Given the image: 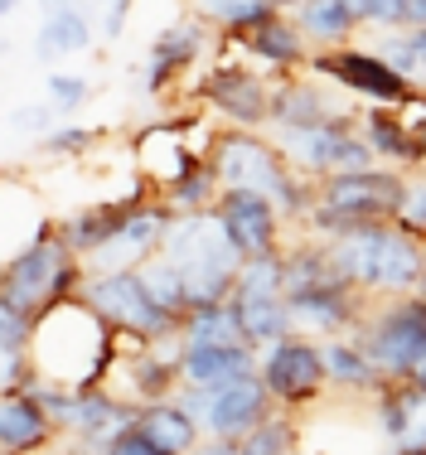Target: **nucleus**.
Returning <instances> with one entry per match:
<instances>
[{"label":"nucleus","mask_w":426,"mask_h":455,"mask_svg":"<svg viewBox=\"0 0 426 455\" xmlns=\"http://www.w3.org/2000/svg\"><path fill=\"white\" fill-rule=\"evenodd\" d=\"M25 354L35 363L39 383L92 393V387H107V373L117 363V330L83 296H68L35 315Z\"/></svg>","instance_id":"1"},{"label":"nucleus","mask_w":426,"mask_h":455,"mask_svg":"<svg viewBox=\"0 0 426 455\" xmlns=\"http://www.w3.org/2000/svg\"><path fill=\"white\" fill-rule=\"evenodd\" d=\"M213 175L223 189H257L281 209L286 223H305V213L315 209V180H305L291 170V160L281 156V146L267 132H247V126H223L209 140Z\"/></svg>","instance_id":"2"},{"label":"nucleus","mask_w":426,"mask_h":455,"mask_svg":"<svg viewBox=\"0 0 426 455\" xmlns=\"http://www.w3.org/2000/svg\"><path fill=\"white\" fill-rule=\"evenodd\" d=\"M402 199H407V175L388 165L325 175L315 180V209L305 213L301 233L334 243L364 223H392L402 213Z\"/></svg>","instance_id":"3"},{"label":"nucleus","mask_w":426,"mask_h":455,"mask_svg":"<svg viewBox=\"0 0 426 455\" xmlns=\"http://www.w3.org/2000/svg\"><path fill=\"white\" fill-rule=\"evenodd\" d=\"M160 257L170 267H180L184 291H189V310L194 306H218L233 296L237 267L243 252L233 247V237L223 233L213 209L204 213H170L165 237H160Z\"/></svg>","instance_id":"4"},{"label":"nucleus","mask_w":426,"mask_h":455,"mask_svg":"<svg viewBox=\"0 0 426 455\" xmlns=\"http://www.w3.org/2000/svg\"><path fill=\"white\" fill-rule=\"evenodd\" d=\"M83 281H87V267H83V257L63 243L59 223H39L35 237L0 267V296L15 300L29 315H39L53 300L78 296Z\"/></svg>","instance_id":"5"},{"label":"nucleus","mask_w":426,"mask_h":455,"mask_svg":"<svg viewBox=\"0 0 426 455\" xmlns=\"http://www.w3.org/2000/svg\"><path fill=\"white\" fill-rule=\"evenodd\" d=\"M354 339L383 378H412L426 359V291L368 300L364 320L354 324Z\"/></svg>","instance_id":"6"},{"label":"nucleus","mask_w":426,"mask_h":455,"mask_svg":"<svg viewBox=\"0 0 426 455\" xmlns=\"http://www.w3.org/2000/svg\"><path fill=\"white\" fill-rule=\"evenodd\" d=\"M271 140L281 146V156L291 160V170L305 180H325V175H344V170H374L378 156L358 132V112L330 116L315 126H296V132H271Z\"/></svg>","instance_id":"7"},{"label":"nucleus","mask_w":426,"mask_h":455,"mask_svg":"<svg viewBox=\"0 0 426 455\" xmlns=\"http://www.w3.org/2000/svg\"><path fill=\"white\" fill-rule=\"evenodd\" d=\"M257 378H261V387H267V397L277 411L301 417V411L320 407L325 387H330L320 339H310V334H286V339L267 344V349L257 354Z\"/></svg>","instance_id":"8"},{"label":"nucleus","mask_w":426,"mask_h":455,"mask_svg":"<svg viewBox=\"0 0 426 455\" xmlns=\"http://www.w3.org/2000/svg\"><path fill=\"white\" fill-rule=\"evenodd\" d=\"M305 68L320 73L325 83H334L344 97L364 107H402L412 102L422 88H412L402 73H392L368 44H344V49H310Z\"/></svg>","instance_id":"9"},{"label":"nucleus","mask_w":426,"mask_h":455,"mask_svg":"<svg viewBox=\"0 0 426 455\" xmlns=\"http://www.w3.org/2000/svg\"><path fill=\"white\" fill-rule=\"evenodd\" d=\"M78 296L112 324L117 334H131V339H160V334L180 330V324L156 306V296L146 291L141 272H87Z\"/></svg>","instance_id":"10"},{"label":"nucleus","mask_w":426,"mask_h":455,"mask_svg":"<svg viewBox=\"0 0 426 455\" xmlns=\"http://www.w3.org/2000/svg\"><path fill=\"white\" fill-rule=\"evenodd\" d=\"M174 403L189 411L194 421H199L204 436H228V441H243L253 427L271 417V397L267 387H261V378H237V383L228 387H174Z\"/></svg>","instance_id":"11"},{"label":"nucleus","mask_w":426,"mask_h":455,"mask_svg":"<svg viewBox=\"0 0 426 455\" xmlns=\"http://www.w3.org/2000/svg\"><path fill=\"white\" fill-rule=\"evenodd\" d=\"M199 102L209 107V112L228 116L233 126L261 132V126H267V112H271V78H261L253 63H243V59H223L204 73Z\"/></svg>","instance_id":"12"},{"label":"nucleus","mask_w":426,"mask_h":455,"mask_svg":"<svg viewBox=\"0 0 426 455\" xmlns=\"http://www.w3.org/2000/svg\"><path fill=\"white\" fill-rule=\"evenodd\" d=\"M218 223H223V233L233 237V247L243 257H271L281 252V237H286V219H281V209L267 199V194L257 189H223L213 204Z\"/></svg>","instance_id":"13"},{"label":"nucleus","mask_w":426,"mask_h":455,"mask_svg":"<svg viewBox=\"0 0 426 455\" xmlns=\"http://www.w3.org/2000/svg\"><path fill=\"white\" fill-rule=\"evenodd\" d=\"M131 156H136V180L150 184L156 194H165L170 184H180L199 165L204 150H199V140H189V126L156 122V126L131 136Z\"/></svg>","instance_id":"14"},{"label":"nucleus","mask_w":426,"mask_h":455,"mask_svg":"<svg viewBox=\"0 0 426 455\" xmlns=\"http://www.w3.org/2000/svg\"><path fill=\"white\" fill-rule=\"evenodd\" d=\"M213 29L204 25L199 15H180L170 29H160L146 49V63H141V83H146V97H165L194 63L204 59Z\"/></svg>","instance_id":"15"},{"label":"nucleus","mask_w":426,"mask_h":455,"mask_svg":"<svg viewBox=\"0 0 426 455\" xmlns=\"http://www.w3.org/2000/svg\"><path fill=\"white\" fill-rule=\"evenodd\" d=\"M344 112H358V107L340 102V97L325 88L320 73L296 68V73H281V78H271V112H267V126H271V132H296V126L330 122V116H344Z\"/></svg>","instance_id":"16"},{"label":"nucleus","mask_w":426,"mask_h":455,"mask_svg":"<svg viewBox=\"0 0 426 455\" xmlns=\"http://www.w3.org/2000/svg\"><path fill=\"white\" fill-rule=\"evenodd\" d=\"M165 223H170V209H165V199L156 194V199L141 204V209L122 223V233H117L112 243H102L97 252H87L83 267L87 272H136L141 262H150V257L160 252Z\"/></svg>","instance_id":"17"},{"label":"nucleus","mask_w":426,"mask_h":455,"mask_svg":"<svg viewBox=\"0 0 426 455\" xmlns=\"http://www.w3.org/2000/svg\"><path fill=\"white\" fill-rule=\"evenodd\" d=\"M374 427L392 451H426V387L412 378H388L374 393Z\"/></svg>","instance_id":"18"},{"label":"nucleus","mask_w":426,"mask_h":455,"mask_svg":"<svg viewBox=\"0 0 426 455\" xmlns=\"http://www.w3.org/2000/svg\"><path fill=\"white\" fill-rule=\"evenodd\" d=\"M237 53H247L253 63H267L277 73H296L310 59V44H305L301 25L286 15V10H267L257 25H247L243 35H223Z\"/></svg>","instance_id":"19"},{"label":"nucleus","mask_w":426,"mask_h":455,"mask_svg":"<svg viewBox=\"0 0 426 455\" xmlns=\"http://www.w3.org/2000/svg\"><path fill=\"white\" fill-rule=\"evenodd\" d=\"M59 427L35 397V387H5L0 393V455H49Z\"/></svg>","instance_id":"20"},{"label":"nucleus","mask_w":426,"mask_h":455,"mask_svg":"<svg viewBox=\"0 0 426 455\" xmlns=\"http://www.w3.org/2000/svg\"><path fill=\"white\" fill-rule=\"evenodd\" d=\"M291 334H310V339H334V334H354V324L364 320L368 296H358L354 286L334 291H310V296H291Z\"/></svg>","instance_id":"21"},{"label":"nucleus","mask_w":426,"mask_h":455,"mask_svg":"<svg viewBox=\"0 0 426 455\" xmlns=\"http://www.w3.org/2000/svg\"><path fill=\"white\" fill-rule=\"evenodd\" d=\"M150 199H156V189H150V184H136V189L122 194V199L83 204L78 213H68V219L59 223V233H63V243H68L73 252L87 257V252H97L102 243H112V237L122 233V223L141 209V204H150Z\"/></svg>","instance_id":"22"},{"label":"nucleus","mask_w":426,"mask_h":455,"mask_svg":"<svg viewBox=\"0 0 426 455\" xmlns=\"http://www.w3.org/2000/svg\"><path fill=\"white\" fill-rule=\"evenodd\" d=\"M44 20L35 35V59L53 63V59H73V53L92 49V15L78 10L73 0H39Z\"/></svg>","instance_id":"23"},{"label":"nucleus","mask_w":426,"mask_h":455,"mask_svg":"<svg viewBox=\"0 0 426 455\" xmlns=\"http://www.w3.org/2000/svg\"><path fill=\"white\" fill-rule=\"evenodd\" d=\"M257 373V349L253 344H218V349H184L180 359V383L184 387H228L237 378Z\"/></svg>","instance_id":"24"},{"label":"nucleus","mask_w":426,"mask_h":455,"mask_svg":"<svg viewBox=\"0 0 426 455\" xmlns=\"http://www.w3.org/2000/svg\"><path fill=\"white\" fill-rule=\"evenodd\" d=\"M358 132L374 146L378 165L402 170V175H417V150H412V132L402 122L398 107H358Z\"/></svg>","instance_id":"25"},{"label":"nucleus","mask_w":426,"mask_h":455,"mask_svg":"<svg viewBox=\"0 0 426 455\" xmlns=\"http://www.w3.org/2000/svg\"><path fill=\"white\" fill-rule=\"evenodd\" d=\"M228 310H233L243 339L261 354L267 344L286 339L291 334V310H286V296H267V291H233L228 296Z\"/></svg>","instance_id":"26"},{"label":"nucleus","mask_w":426,"mask_h":455,"mask_svg":"<svg viewBox=\"0 0 426 455\" xmlns=\"http://www.w3.org/2000/svg\"><path fill=\"white\" fill-rule=\"evenodd\" d=\"M320 354H325V378H330V387H340V393L374 397L378 387L388 383V378L378 373V363L364 354V344H358L354 334H334V339H320Z\"/></svg>","instance_id":"27"},{"label":"nucleus","mask_w":426,"mask_h":455,"mask_svg":"<svg viewBox=\"0 0 426 455\" xmlns=\"http://www.w3.org/2000/svg\"><path fill=\"white\" fill-rule=\"evenodd\" d=\"M131 427H136L160 455H189V451L204 441L199 421H194L189 411L174 403V397H170V403H146V407H136V421H131Z\"/></svg>","instance_id":"28"},{"label":"nucleus","mask_w":426,"mask_h":455,"mask_svg":"<svg viewBox=\"0 0 426 455\" xmlns=\"http://www.w3.org/2000/svg\"><path fill=\"white\" fill-rule=\"evenodd\" d=\"M291 20L301 25L310 49H344L364 35V25L354 20L349 0H305L301 10H291Z\"/></svg>","instance_id":"29"},{"label":"nucleus","mask_w":426,"mask_h":455,"mask_svg":"<svg viewBox=\"0 0 426 455\" xmlns=\"http://www.w3.org/2000/svg\"><path fill=\"white\" fill-rule=\"evenodd\" d=\"M180 344L184 349H218V344H247V339L237 330L228 300H218V306H194L180 320Z\"/></svg>","instance_id":"30"},{"label":"nucleus","mask_w":426,"mask_h":455,"mask_svg":"<svg viewBox=\"0 0 426 455\" xmlns=\"http://www.w3.org/2000/svg\"><path fill=\"white\" fill-rule=\"evenodd\" d=\"M141 272V281H146V291L156 296V306L165 310V315L180 324L184 315H189V291H184V276H180V267H170L165 257H150V262H141L136 267Z\"/></svg>","instance_id":"31"},{"label":"nucleus","mask_w":426,"mask_h":455,"mask_svg":"<svg viewBox=\"0 0 426 455\" xmlns=\"http://www.w3.org/2000/svg\"><path fill=\"white\" fill-rule=\"evenodd\" d=\"M218 194H223V184H218L213 165H209V160H199V165H194L180 184H170L160 199H165L170 213H204V209H213V204H218Z\"/></svg>","instance_id":"32"},{"label":"nucleus","mask_w":426,"mask_h":455,"mask_svg":"<svg viewBox=\"0 0 426 455\" xmlns=\"http://www.w3.org/2000/svg\"><path fill=\"white\" fill-rule=\"evenodd\" d=\"M271 10V0H194L189 15H199L213 35H243Z\"/></svg>","instance_id":"33"},{"label":"nucleus","mask_w":426,"mask_h":455,"mask_svg":"<svg viewBox=\"0 0 426 455\" xmlns=\"http://www.w3.org/2000/svg\"><path fill=\"white\" fill-rule=\"evenodd\" d=\"M296 436H301L296 417H291V411H271V417L247 431L237 446H243V455H296Z\"/></svg>","instance_id":"34"},{"label":"nucleus","mask_w":426,"mask_h":455,"mask_svg":"<svg viewBox=\"0 0 426 455\" xmlns=\"http://www.w3.org/2000/svg\"><path fill=\"white\" fill-rule=\"evenodd\" d=\"M107 140L102 126H53V132L39 136L44 156H59V160H83L87 150H97Z\"/></svg>","instance_id":"35"},{"label":"nucleus","mask_w":426,"mask_h":455,"mask_svg":"<svg viewBox=\"0 0 426 455\" xmlns=\"http://www.w3.org/2000/svg\"><path fill=\"white\" fill-rule=\"evenodd\" d=\"M87 97H92V83H87L83 73H49V83H44V102H49L59 116L87 107Z\"/></svg>","instance_id":"36"},{"label":"nucleus","mask_w":426,"mask_h":455,"mask_svg":"<svg viewBox=\"0 0 426 455\" xmlns=\"http://www.w3.org/2000/svg\"><path fill=\"white\" fill-rule=\"evenodd\" d=\"M364 44L374 49L392 73H402V78H407L412 88H422V68H417V53H412L407 35H378V39H364Z\"/></svg>","instance_id":"37"},{"label":"nucleus","mask_w":426,"mask_h":455,"mask_svg":"<svg viewBox=\"0 0 426 455\" xmlns=\"http://www.w3.org/2000/svg\"><path fill=\"white\" fill-rule=\"evenodd\" d=\"M392 223L407 228L412 237H422V243H426V170L407 175V199H402V213Z\"/></svg>","instance_id":"38"},{"label":"nucleus","mask_w":426,"mask_h":455,"mask_svg":"<svg viewBox=\"0 0 426 455\" xmlns=\"http://www.w3.org/2000/svg\"><path fill=\"white\" fill-rule=\"evenodd\" d=\"M29 330H35V315H29V310H20L15 300L0 296V349H25Z\"/></svg>","instance_id":"39"},{"label":"nucleus","mask_w":426,"mask_h":455,"mask_svg":"<svg viewBox=\"0 0 426 455\" xmlns=\"http://www.w3.org/2000/svg\"><path fill=\"white\" fill-rule=\"evenodd\" d=\"M35 383H39V373L25 349H0V393L5 387H35Z\"/></svg>","instance_id":"40"},{"label":"nucleus","mask_w":426,"mask_h":455,"mask_svg":"<svg viewBox=\"0 0 426 455\" xmlns=\"http://www.w3.org/2000/svg\"><path fill=\"white\" fill-rule=\"evenodd\" d=\"M10 122L20 126V132H29V136H44V132H53L59 126V112H53L49 102H35V107H15V116Z\"/></svg>","instance_id":"41"},{"label":"nucleus","mask_w":426,"mask_h":455,"mask_svg":"<svg viewBox=\"0 0 426 455\" xmlns=\"http://www.w3.org/2000/svg\"><path fill=\"white\" fill-rule=\"evenodd\" d=\"M102 455H160L156 446H150L146 436H141L136 427H122L117 436H107V446H102Z\"/></svg>","instance_id":"42"},{"label":"nucleus","mask_w":426,"mask_h":455,"mask_svg":"<svg viewBox=\"0 0 426 455\" xmlns=\"http://www.w3.org/2000/svg\"><path fill=\"white\" fill-rule=\"evenodd\" d=\"M131 5H136V0H107V15H102V35L107 39H122V29L131 20Z\"/></svg>","instance_id":"43"},{"label":"nucleus","mask_w":426,"mask_h":455,"mask_svg":"<svg viewBox=\"0 0 426 455\" xmlns=\"http://www.w3.org/2000/svg\"><path fill=\"white\" fill-rule=\"evenodd\" d=\"M189 455H243V446H237V441H228V436H204Z\"/></svg>","instance_id":"44"},{"label":"nucleus","mask_w":426,"mask_h":455,"mask_svg":"<svg viewBox=\"0 0 426 455\" xmlns=\"http://www.w3.org/2000/svg\"><path fill=\"white\" fill-rule=\"evenodd\" d=\"M407 44L417 53V68H422V88H426V25L422 29H407Z\"/></svg>","instance_id":"45"},{"label":"nucleus","mask_w":426,"mask_h":455,"mask_svg":"<svg viewBox=\"0 0 426 455\" xmlns=\"http://www.w3.org/2000/svg\"><path fill=\"white\" fill-rule=\"evenodd\" d=\"M305 5V0H271V10H286V15H291V10H301Z\"/></svg>","instance_id":"46"},{"label":"nucleus","mask_w":426,"mask_h":455,"mask_svg":"<svg viewBox=\"0 0 426 455\" xmlns=\"http://www.w3.org/2000/svg\"><path fill=\"white\" fill-rule=\"evenodd\" d=\"M10 10H20V0H0V20H5Z\"/></svg>","instance_id":"47"},{"label":"nucleus","mask_w":426,"mask_h":455,"mask_svg":"<svg viewBox=\"0 0 426 455\" xmlns=\"http://www.w3.org/2000/svg\"><path fill=\"white\" fill-rule=\"evenodd\" d=\"M412 383H422V387H426V359H422V368H417V373H412Z\"/></svg>","instance_id":"48"},{"label":"nucleus","mask_w":426,"mask_h":455,"mask_svg":"<svg viewBox=\"0 0 426 455\" xmlns=\"http://www.w3.org/2000/svg\"><path fill=\"white\" fill-rule=\"evenodd\" d=\"M392 455H426V451H392Z\"/></svg>","instance_id":"49"},{"label":"nucleus","mask_w":426,"mask_h":455,"mask_svg":"<svg viewBox=\"0 0 426 455\" xmlns=\"http://www.w3.org/2000/svg\"><path fill=\"white\" fill-rule=\"evenodd\" d=\"M87 5H102V0H87Z\"/></svg>","instance_id":"50"},{"label":"nucleus","mask_w":426,"mask_h":455,"mask_svg":"<svg viewBox=\"0 0 426 455\" xmlns=\"http://www.w3.org/2000/svg\"><path fill=\"white\" fill-rule=\"evenodd\" d=\"M189 5H194V0H189Z\"/></svg>","instance_id":"51"}]
</instances>
